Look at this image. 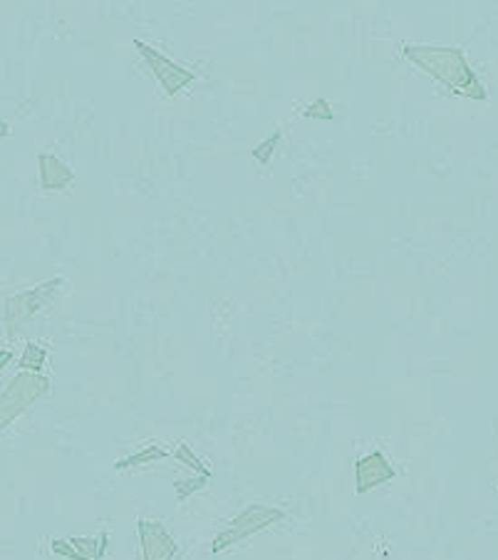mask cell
Returning a JSON list of instances; mask_svg holds the SVG:
<instances>
[{
    "instance_id": "cell-12",
    "label": "cell",
    "mask_w": 498,
    "mask_h": 560,
    "mask_svg": "<svg viewBox=\"0 0 498 560\" xmlns=\"http://www.w3.org/2000/svg\"><path fill=\"white\" fill-rule=\"evenodd\" d=\"M177 459H179L181 464H187V467L194 468L198 477L211 478V468H208L206 464L201 461V459L194 457V451H191V447H188V444H179V449H177Z\"/></svg>"
},
{
    "instance_id": "cell-10",
    "label": "cell",
    "mask_w": 498,
    "mask_h": 560,
    "mask_svg": "<svg viewBox=\"0 0 498 560\" xmlns=\"http://www.w3.org/2000/svg\"><path fill=\"white\" fill-rule=\"evenodd\" d=\"M167 457H169V454H167V449H161L159 444H149L144 451H137V454H132V457L120 459V461L114 464V468H117V471H122V468L141 467V464H154V461H159V459H167Z\"/></svg>"
},
{
    "instance_id": "cell-1",
    "label": "cell",
    "mask_w": 498,
    "mask_h": 560,
    "mask_svg": "<svg viewBox=\"0 0 498 560\" xmlns=\"http://www.w3.org/2000/svg\"><path fill=\"white\" fill-rule=\"evenodd\" d=\"M402 55L432 75L436 82L446 84L452 92L469 97V100H486V90L466 63L459 47H436V45H405Z\"/></svg>"
},
{
    "instance_id": "cell-6",
    "label": "cell",
    "mask_w": 498,
    "mask_h": 560,
    "mask_svg": "<svg viewBox=\"0 0 498 560\" xmlns=\"http://www.w3.org/2000/svg\"><path fill=\"white\" fill-rule=\"evenodd\" d=\"M137 531H139L141 558L144 560H174V555L179 553V543L171 538L169 531L159 521L141 518L137 523Z\"/></svg>"
},
{
    "instance_id": "cell-13",
    "label": "cell",
    "mask_w": 498,
    "mask_h": 560,
    "mask_svg": "<svg viewBox=\"0 0 498 560\" xmlns=\"http://www.w3.org/2000/svg\"><path fill=\"white\" fill-rule=\"evenodd\" d=\"M278 141H281V131H275V134H271L268 140L258 144V150H254V157L258 161H261L263 167H268V164H271V154H273V150L278 147Z\"/></svg>"
},
{
    "instance_id": "cell-5",
    "label": "cell",
    "mask_w": 498,
    "mask_h": 560,
    "mask_svg": "<svg viewBox=\"0 0 498 560\" xmlns=\"http://www.w3.org/2000/svg\"><path fill=\"white\" fill-rule=\"evenodd\" d=\"M134 47H137V53H139L144 60H147V65H149L151 75L157 77L161 84V90L169 94V97H174V94H179L187 84H191L194 80H196V75L191 72V70H187V67H179L177 63H171L169 57L161 55L159 50H154L151 45H147V43H141V40H134Z\"/></svg>"
},
{
    "instance_id": "cell-9",
    "label": "cell",
    "mask_w": 498,
    "mask_h": 560,
    "mask_svg": "<svg viewBox=\"0 0 498 560\" xmlns=\"http://www.w3.org/2000/svg\"><path fill=\"white\" fill-rule=\"evenodd\" d=\"M38 167H40V187L45 188V191H60V188H67L72 184V179H75L72 169L57 159L55 154H40Z\"/></svg>"
},
{
    "instance_id": "cell-8",
    "label": "cell",
    "mask_w": 498,
    "mask_h": 560,
    "mask_svg": "<svg viewBox=\"0 0 498 560\" xmlns=\"http://www.w3.org/2000/svg\"><path fill=\"white\" fill-rule=\"evenodd\" d=\"M107 533L94 538H53L50 548L60 558L70 560H104L107 553Z\"/></svg>"
},
{
    "instance_id": "cell-3",
    "label": "cell",
    "mask_w": 498,
    "mask_h": 560,
    "mask_svg": "<svg viewBox=\"0 0 498 560\" xmlns=\"http://www.w3.org/2000/svg\"><path fill=\"white\" fill-rule=\"evenodd\" d=\"M283 518H285V514H283L281 508H273V506H263V504H251L248 508H245L244 514L235 516L234 521L228 523L226 531L218 533L216 538H214L211 551L214 553L226 551V548H231V546H235V543L251 538V536L258 531H265L268 526L283 521Z\"/></svg>"
},
{
    "instance_id": "cell-11",
    "label": "cell",
    "mask_w": 498,
    "mask_h": 560,
    "mask_svg": "<svg viewBox=\"0 0 498 560\" xmlns=\"http://www.w3.org/2000/svg\"><path fill=\"white\" fill-rule=\"evenodd\" d=\"M45 362H47V350L45 347H40L38 343H28V345H25V352L20 355V367H23V372H40Z\"/></svg>"
},
{
    "instance_id": "cell-7",
    "label": "cell",
    "mask_w": 498,
    "mask_h": 560,
    "mask_svg": "<svg viewBox=\"0 0 498 560\" xmlns=\"http://www.w3.org/2000/svg\"><path fill=\"white\" fill-rule=\"evenodd\" d=\"M397 478V468L387 461V457L382 451H369L367 457L358 459L355 464V491L359 496L372 491L377 486L387 484Z\"/></svg>"
},
{
    "instance_id": "cell-2",
    "label": "cell",
    "mask_w": 498,
    "mask_h": 560,
    "mask_svg": "<svg viewBox=\"0 0 498 560\" xmlns=\"http://www.w3.org/2000/svg\"><path fill=\"white\" fill-rule=\"evenodd\" d=\"M50 392V380L40 372H18L0 394V431L8 430L30 404Z\"/></svg>"
},
{
    "instance_id": "cell-14",
    "label": "cell",
    "mask_w": 498,
    "mask_h": 560,
    "mask_svg": "<svg viewBox=\"0 0 498 560\" xmlns=\"http://www.w3.org/2000/svg\"><path fill=\"white\" fill-rule=\"evenodd\" d=\"M208 478L198 477V478H187V481H177V498L179 501H187L188 496L194 494V491H198V488H204L206 486Z\"/></svg>"
},
{
    "instance_id": "cell-4",
    "label": "cell",
    "mask_w": 498,
    "mask_h": 560,
    "mask_svg": "<svg viewBox=\"0 0 498 560\" xmlns=\"http://www.w3.org/2000/svg\"><path fill=\"white\" fill-rule=\"evenodd\" d=\"M65 285L62 278H53L43 283V285H35L33 290H25L20 295H13V298L5 300V325L8 330H15L23 323H28L30 318H35L40 310L50 305V300L55 298V293Z\"/></svg>"
},
{
    "instance_id": "cell-16",
    "label": "cell",
    "mask_w": 498,
    "mask_h": 560,
    "mask_svg": "<svg viewBox=\"0 0 498 560\" xmlns=\"http://www.w3.org/2000/svg\"><path fill=\"white\" fill-rule=\"evenodd\" d=\"M10 360H13V352H10V350H0V372L5 370V364H8Z\"/></svg>"
},
{
    "instance_id": "cell-17",
    "label": "cell",
    "mask_w": 498,
    "mask_h": 560,
    "mask_svg": "<svg viewBox=\"0 0 498 560\" xmlns=\"http://www.w3.org/2000/svg\"><path fill=\"white\" fill-rule=\"evenodd\" d=\"M8 134H10V127L5 124V121L0 120V137H8Z\"/></svg>"
},
{
    "instance_id": "cell-15",
    "label": "cell",
    "mask_w": 498,
    "mask_h": 560,
    "mask_svg": "<svg viewBox=\"0 0 498 560\" xmlns=\"http://www.w3.org/2000/svg\"><path fill=\"white\" fill-rule=\"evenodd\" d=\"M302 114L305 117H311V120H332V110H328V102L325 100H318V102H312L308 104L305 110H302Z\"/></svg>"
}]
</instances>
